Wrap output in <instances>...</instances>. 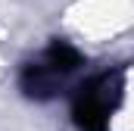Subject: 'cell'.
<instances>
[{
  "instance_id": "cell-2",
  "label": "cell",
  "mask_w": 134,
  "mask_h": 131,
  "mask_svg": "<svg viewBox=\"0 0 134 131\" xmlns=\"http://www.w3.org/2000/svg\"><path fill=\"white\" fill-rule=\"evenodd\" d=\"M122 94V84H119V75H97L91 78L87 84L78 88V97H75V119L84 131H106L109 125V116L119 103Z\"/></svg>"
},
{
  "instance_id": "cell-1",
  "label": "cell",
  "mask_w": 134,
  "mask_h": 131,
  "mask_svg": "<svg viewBox=\"0 0 134 131\" xmlns=\"http://www.w3.org/2000/svg\"><path fill=\"white\" fill-rule=\"evenodd\" d=\"M78 66H81V53H78L75 47H69V44H53V47H47V50L22 72V91H25L28 97H37V100L53 97Z\"/></svg>"
}]
</instances>
